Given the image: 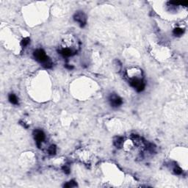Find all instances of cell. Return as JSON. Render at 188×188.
Instances as JSON below:
<instances>
[{
	"label": "cell",
	"instance_id": "obj_1",
	"mask_svg": "<svg viewBox=\"0 0 188 188\" xmlns=\"http://www.w3.org/2000/svg\"><path fill=\"white\" fill-rule=\"evenodd\" d=\"M34 57L35 58V60L42 63V65L45 64L48 60H50V59L47 57V55L46 54L45 52L43 49H37L36 51H35Z\"/></svg>",
	"mask_w": 188,
	"mask_h": 188
},
{
	"label": "cell",
	"instance_id": "obj_2",
	"mask_svg": "<svg viewBox=\"0 0 188 188\" xmlns=\"http://www.w3.org/2000/svg\"><path fill=\"white\" fill-rule=\"evenodd\" d=\"M34 134H35V139L36 140L37 145H38V147H40L41 143L45 139V134L41 130H36V131H35L34 132Z\"/></svg>",
	"mask_w": 188,
	"mask_h": 188
},
{
	"label": "cell",
	"instance_id": "obj_3",
	"mask_svg": "<svg viewBox=\"0 0 188 188\" xmlns=\"http://www.w3.org/2000/svg\"><path fill=\"white\" fill-rule=\"evenodd\" d=\"M74 20L80 24L81 27H83L86 23V18L85 16L82 13H77L74 16Z\"/></svg>",
	"mask_w": 188,
	"mask_h": 188
},
{
	"label": "cell",
	"instance_id": "obj_4",
	"mask_svg": "<svg viewBox=\"0 0 188 188\" xmlns=\"http://www.w3.org/2000/svg\"><path fill=\"white\" fill-rule=\"evenodd\" d=\"M111 104L113 107H118L122 104V100L120 97H118L117 96H113L111 97Z\"/></svg>",
	"mask_w": 188,
	"mask_h": 188
},
{
	"label": "cell",
	"instance_id": "obj_5",
	"mask_svg": "<svg viewBox=\"0 0 188 188\" xmlns=\"http://www.w3.org/2000/svg\"><path fill=\"white\" fill-rule=\"evenodd\" d=\"M60 54L63 55L64 57H70L72 56L75 54L74 52H73L71 49L68 48H64L60 51Z\"/></svg>",
	"mask_w": 188,
	"mask_h": 188
},
{
	"label": "cell",
	"instance_id": "obj_6",
	"mask_svg": "<svg viewBox=\"0 0 188 188\" xmlns=\"http://www.w3.org/2000/svg\"><path fill=\"white\" fill-rule=\"evenodd\" d=\"M8 98H9V101L11 102L12 104H17L18 102V98L16 97V95H14L13 93H11L8 96Z\"/></svg>",
	"mask_w": 188,
	"mask_h": 188
},
{
	"label": "cell",
	"instance_id": "obj_7",
	"mask_svg": "<svg viewBox=\"0 0 188 188\" xmlns=\"http://www.w3.org/2000/svg\"><path fill=\"white\" fill-rule=\"evenodd\" d=\"M114 144L117 148H120L123 145V139L121 137H117L114 140Z\"/></svg>",
	"mask_w": 188,
	"mask_h": 188
},
{
	"label": "cell",
	"instance_id": "obj_8",
	"mask_svg": "<svg viewBox=\"0 0 188 188\" xmlns=\"http://www.w3.org/2000/svg\"><path fill=\"white\" fill-rule=\"evenodd\" d=\"M184 33V29L182 28H176L173 29V34L176 36H180Z\"/></svg>",
	"mask_w": 188,
	"mask_h": 188
},
{
	"label": "cell",
	"instance_id": "obj_9",
	"mask_svg": "<svg viewBox=\"0 0 188 188\" xmlns=\"http://www.w3.org/2000/svg\"><path fill=\"white\" fill-rule=\"evenodd\" d=\"M48 153L50 154H54L56 153V147L54 145H51L48 148Z\"/></svg>",
	"mask_w": 188,
	"mask_h": 188
},
{
	"label": "cell",
	"instance_id": "obj_10",
	"mask_svg": "<svg viewBox=\"0 0 188 188\" xmlns=\"http://www.w3.org/2000/svg\"><path fill=\"white\" fill-rule=\"evenodd\" d=\"M29 43V38H24L22 41H21V46H26L27 45H28Z\"/></svg>",
	"mask_w": 188,
	"mask_h": 188
},
{
	"label": "cell",
	"instance_id": "obj_11",
	"mask_svg": "<svg viewBox=\"0 0 188 188\" xmlns=\"http://www.w3.org/2000/svg\"><path fill=\"white\" fill-rule=\"evenodd\" d=\"M76 184L74 182H68L66 184L64 185V187H76Z\"/></svg>",
	"mask_w": 188,
	"mask_h": 188
},
{
	"label": "cell",
	"instance_id": "obj_12",
	"mask_svg": "<svg viewBox=\"0 0 188 188\" xmlns=\"http://www.w3.org/2000/svg\"><path fill=\"white\" fill-rule=\"evenodd\" d=\"M173 171H174V172H175V173H176V174H181L182 173V169L180 167H174V169H173Z\"/></svg>",
	"mask_w": 188,
	"mask_h": 188
},
{
	"label": "cell",
	"instance_id": "obj_13",
	"mask_svg": "<svg viewBox=\"0 0 188 188\" xmlns=\"http://www.w3.org/2000/svg\"><path fill=\"white\" fill-rule=\"evenodd\" d=\"M63 170H64V171H65L66 173H69V172H70V171H70V170H69V167H66V166H65V167H63Z\"/></svg>",
	"mask_w": 188,
	"mask_h": 188
}]
</instances>
